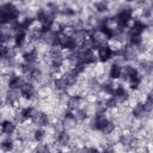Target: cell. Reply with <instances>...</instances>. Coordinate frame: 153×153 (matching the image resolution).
I'll return each instance as SVG.
<instances>
[{"instance_id": "20", "label": "cell", "mask_w": 153, "mask_h": 153, "mask_svg": "<svg viewBox=\"0 0 153 153\" xmlns=\"http://www.w3.org/2000/svg\"><path fill=\"white\" fill-rule=\"evenodd\" d=\"M94 7H96V11L99 12V13H103V12H106L108 11V4L100 1V2H96L94 4Z\"/></svg>"}, {"instance_id": "15", "label": "cell", "mask_w": 153, "mask_h": 153, "mask_svg": "<svg viewBox=\"0 0 153 153\" xmlns=\"http://www.w3.org/2000/svg\"><path fill=\"white\" fill-rule=\"evenodd\" d=\"M71 140H72V137H71V135H69L66 130H61V131L57 134V136H56V142H59L61 146H67V145H69Z\"/></svg>"}, {"instance_id": "10", "label": "cell", "mask_w": 153, "mask_h": 153, "mask_svg": "<svg viewBox=\"0 0 153 153\" xmlns=\"http://www.w3.org/2000/svg\"><path fill=\"white\" fill-rule=\"evenodd\" d=\"M122 74V66L117 62H114L110 67H109V73L108 76L111 81H118Z\"/></svg>"}, {"instance_id": "11", "label": "cell", "mask_w": 153, "mask_h": 153, "mask_svg": "<svg viewBox=\"0 0 153 153\" xmlns=\"http://www.w3.org/2000/svg\"><path fill=\"white\" fill-rule=\"evenodd\" d=\"M82 97L79 96V94H74V96H71L68 99H67V110H71V111H75L78 109H81V103H82Z\"/></svg>"}, {"instance_id": "18", "label": "cell", "mask_w": 153, "mask_h": 153, "mask_svg": "<svg viewBox=\"0 0 153 153\" xmlns=\"http://www.w3.org/2000/svg\"><path fill=\"white\" fill-rule=\"evenodd\" d=\"M115 129H116V124H115L112 121L108 120V121H106V123L104 124V127L102 128L100 133H103L104 135H109V134H112Z\"/></svg>"}, {"instance_id": "14", "label": "cell", "mask_w": 153, "mask_h": 153, "mask_svg": "<svg viewBox=\"0 0 153 153\" xmlns=\"http://www.w3.org/2000/svg\"><path fill=\"white\" fill-rule=\"evenodd\" d=\"M0 149L5 153H11L14 149V141L12 139H10V136L1 140L0 141Z\"/></svg>"}, {"instance_id": "22", "label": "cell", "mask_w": 153, "mask_h": 153, "mask_svg": "<svg viewBox=\"0 0 153 153\" xmlns=\"http://www.w3.org/2000/svg\"><path fill=\"white\" fill-rule=\"evenodd\" d=\"M100 152L102 153H116V151H115V148L112 146H105Z\"/></svg>"}, {"instance_id": "16", "label": "cell", "mask_w": 153, "mask_h": 153, "mask_svg": "<svg viewBox=\"0 0 153 153\" xmlns=\"http://www.w3.org/2000/svg\"><path fill=\"white\" fill-rule=\"evenodd\" d=\"M114 90H115V81H105L100 85V91L108 96H112L114 93Z\"/></svg>"}, {"instance_id": "6", "label": "cell", "mask_w": 153, "mask_h": 153, "mask_svg": "<svg viewBox=\"0 0 153 153\" xmlns=\"http://www.w3.org/2000/svg\"><path fill=\"white\" fill-rule=\"evenodd\" d=\"M31 122H32L33 124H36V126H37V128H44V127L49 126L50 120H49L48 114H45V112H43V111H38V110H37V112L35 114V116H33V118H32V121H31Z\"/></svg>"}, {"instance_id": "24", "label": "cell", "mask_w": 153, "mask_h": 153, "mask_svg": "<svg viewBox=\"0 0 153 153\" xmlns=\"http://www.w3.org/2000/svg\"><path fill=\"white\" fill-rule=\"evenodd\" d=\"M56 153H63V152H61V151H57V152H56Z\"/></svg>"}, {"instance_id": "8", "label": "cell", "mask_w": 153, "mask_h": 153, "mask_svg": "<svg viewBox=\"0 0 153 153\" xmlns=\"http://www.w3.org/2000/svg\"><path fill=\"white\" fill-rule=\"evenodd\" d=\"M22 59H23V62H25V63L36 65V61L38 60V49L37 48H30V49L25 50L22 54Z\"/></svg>"}, {"instance_id": "12", "label": "cell", "mask_w": 153, "mask_h": 153, "mask_svg": "<svg viewBox=\"0 0 153 153\" xmlns=\"http://www.w3.org/2000/svg\"><path fill=\"white\" fill-rule=\"evenodd\" d=\"M13 57V49L7 43H0V60H10Z\"/></svg>"}, {"instance_id": "2", "label": "cell", "mask_w": 153, "mask_h": 153, "mask_svg": "<svg viewBox=\"0 0 153 153\" xmlns=\"http://www.w3.org/2000/svg\"><path fill=\"white\" fill-rule=\"evenodd\" d=\"M112 96L118 100V103H127L130 98V93H129V90L127 87H124L123 85L121 84H117L115 81V90H114V93Z\"/></svg>"}, {"instance_id": "3", "label": "cell", "mask_w": 153, "mask_h": 153, "mask_svg": "<svg viewBox=\"0 0 153 153\" xmlns=\"http://www.w3.org/2000/svg\"><path fill=\"white\" fill-rule=\"evenodd\" d=\"M19 94H20V98L24 100H32L36 94V88L33 84L30 81H25L23 86L19 88Z\"/></svg>"}, {"instance_id": "17", "label": "cell", "mask_w": 153, "mask_h": 153, "mask_svg": "<svg viewBox=\"0 0 153 153\" xmlns=\"http://www.w3.org/2000/svg\"><path fill=\"white\" fill-rule=\"evenodd\" d=\"M45 130L43 129V128H36L35 130H33V133H32V137H33V140L37 142V143H41V142H43L44 141V139H45Z\"/></svg>"}, {"instance_id": "13", "label": "cell", "mask_w": 153, "mask_h": 153, "mask_svg": "<svg viewBox=\"0 0 153 153\" xmlns=\"http://www.w3.org/2000/svg\"><path fill=\"white\" fill-rule=\"evenodd\" d=\"M131 115L135 117V118H141L147 111L145 110V106H143V103L142 102H137L135 103L134 105H131Z\"/></svg>"}, {"instance_id": "23", "label": "cell", "mask_w": 153, "mask_h": 153, "mask_svg": "<svg viewBox=\"0 0 153 153\" xmlns=\"http://www.w3.org/2000/svg\"><path fill=\"white\" fill-rule=\"evenodd\" d=\"M4 103H5V100H4V99H2L1 97H0V108H1L2 105H4Z\"/></svg>"}, {"instance_id": "4", "label": "cell", "mask_w": 153, "mask_h": 153, "mask_svg": "<svg viewBox=\"0 0 153 153\" xmlns=\"http://www.w3.org/2000/svg\"><path fill=\"white\" fill-rule=\"evenodd\" d=\"M97 60L100 62V63H106V62H109L112 57H114V55H115V53L110 49V47L108 45V43L105 44V45H103V47H100L98 50H97Z\"/></svg>"}, {"instance_id": "1", "label": "cell", "mask_w": 153, "mask_h": 153, "mask_svg": "<svg viewBox=\"0 0 153 153\" xmlns=\"http://www.w3.org/2000/svg\"><path fill=\"white\" fill-rule=\"evenodd\" d=\"M147 29V24L145 20L142 19H133V22L130 23L129 27L127 29V36L128 37H133V36H142V33L146 31Z\"/></svg>"}, {"instance_id": "7", "label": "cell", "mask_w": 153, "mask_h": 153, "mask_svg": "<svg viewBox=\"0 0 153 153\" xmlns=\"http://www.w3.org/2000/svg\"><path fill=\"white\" fill-rule=\"evenodd\" d=\"M26 80H24V78L19 74H12L10 75L8 78V81H7V86L10 90H13V91H19V88L23 86V84L25 82Z\"/></svg>"}, {"instance_id": "21", "label": "cell", "mask_w": 153, "mask_h": 153, "mask_svg": "<svg viewBox=\"0 0 153 153\" xmlns=\"http://www.w3.org/2000/svg\"><path fill=\"white\" fill-rule=\"evenodd\" d=\"M84 153H102L100 149L96 148V147H87L84 149Z\"/></svg>"}, {"instance_id": "19", "label": "cell", "mask_w": 153, "mask_h": 153, "mask_svg": "<svg viewBox=\"0 0 153 153\" xmlns=\"http://www.w3.org/2000/svg\"><path fill=\"white\" fill-rule=\"evenodd\" d=\"M35 153H50V146L44 142L37 143L35 147Z\"/></svg>"}, {"instance_id": "9", "label": "cell", "mask_w": 153, "mask_h": 153, "mask_svg": "<svg viewBox=\"0 0 153 153\" xmlns=\"http://www.w3.org/2000/svg\"><path fill=\"white\" fill-rule=\"evenodd\" d=\"M27 42V31H16L13 35V45L14 48H23Z\"/></svg>"}, {"instance_id": "5", "label": "cell", "mask_w": 153, "mask_h": 153, "mask_svg": "<svg viewBox=\"0 0 153 153\" xmlns=\"http://www.w3.org/2000/svg\"><path fill=\"white\" fill-rule=\"evenodd\" d=\"M17 130V123L12 120H4L0 122V131L6 136H11Z\"/></svg>"}]
</instances>
